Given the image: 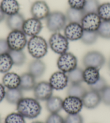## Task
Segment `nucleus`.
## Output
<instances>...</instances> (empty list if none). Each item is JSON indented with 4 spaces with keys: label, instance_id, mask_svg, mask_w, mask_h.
Listing matches in <instances>:
<instances>
[{
    "label": "nucleus",
    "instance_id": "f257e3e1",
    "mask_svg": "<svg viewBox=\"0 0 110 123\" xmlns=\"http://www.w3.org/2000/svg\"><path fill=\"white\" fill-rule=\"evenodd\" d=\"M17 112L25 118L32 119L37 118L42 111V106L36 99L23 97L16 104Z\"/></svg>",
    "mask_w": 110,
    "mask_h": 123
},
{
    "label": "nucleus",
    "instance_id": "5701e85b",
    "mask_svg": "<svg viewBox=\"0 0 110 123\" xmlns=\"http://www.w3.org/2000/svg\"><path fill=\"white\" fill-rule=\"evenodd\" d=\"M23 98V90H22L19 87L16 89H8L6 91L5 98L10 104L16 105Z\"/></svg>",
    "mask_w": 110,
    "mask_h": 123
},
{
    "label": "nucleus",
    "instance_id": "c03bdc74",
    "mask_svg": "<svg viewBox=\"0 0 110 123\" xmlns=\"http://www.w3.org/2000/svg\"><path fill=\"white\" fill-rule=\"evenodd\" d=\"M1 116H0V123H1Z\"/></svg>",
    "mask_w": 110,
    "mask_h": 123
},
{
    "label": "nucleus",
    "instance_id": "c9c22d12",
    "mask_svg": "<svg viewBox=\"0 0 110 123\" xmlns=\"http://www.w3.org/2000/svg\"><path fill=\"white\" fill-rule=\"evenodd\" d=\"M102 102L105 105L110 106V85H107L103 90L100 92Z\"/></svg>",
    "mask_w": 110,
    "mask_h": 123
},
{
    "label": "nucleus",
    "instance_id": "79ce46f5",
    "mask_svg": "<svg viewBox=\"0 0 110 123\" xmlns=\"http://www.w3.org/2000/svg\"><path fill=\"white\" fill-rule=\"evenodd\" d=\"M107 65H108V68H109V69L110 70V59L108 62V64H107Z\"/></svg>",
    "mask_w": 110,
    "mask_h": 123
},
{
    "label": "nucleus",
    "instance_id": "2f4dec72",
    "mask_svg": "<svg viewBox=\"0 0 110 123\" xmlns=\"http://www.w3.org/2000/svg\"><path fill=\"white\" fill-rule=\"evenodd\" d=\"M99 36L104 39H110V21H102L97 30Z\"/></svg>",
    "mask_w": 110,
    "mask_h": 123
},
{
    "label": "nucleus",
    "instance_id": "423d86ee",
    "mask_svg": "<svg viewBox=\"0 0 110 123\" xmlns=\"http://www.w3.org/2000/svg\"><path fill=\"white\" fill-rule=\"evenodd\" d=\"M77 64L76 56L69 52L61 55L57 61V66L59 71L66 74H68L77 67Z\"/></svg>",
    "mask_w": 110,
    "mask_h": 123
},
{
    "label": "nucleus",
    "instance_id": "37998d69",
    "mask_svg": "<svg viewBox=\"0 0 110 123\" xmlns=\"http://www.w3.org/2000/svg\"><path fill=\"white\" fill-rule=\"evenodd\" d=\"M32 123H44L42 122H39V121H36V122H33Z\"/></svg>",
    "mask_w": 110,
    "mask_h": 123
},
{
    "label": "nucleus",
    "instance_id": "39448f33",
    "mask_svg": "<svg viewBox=\"0 0 110 123\" xmlns=\"http://www.w3.org/2000/svg\"><path fill=\"white\" fill-rule=\"evenodd\" d=\"M49 44L52 51L59 55L67 52L69 47V40L59 32H55L51 35Z\"/></svg>",
    "mask_w": 110,
    "mask_h": 123
},
{
    "label": "nucleus",
    "instance_id": "4c0bfd02",
    "mask_svg": "<svg viewBox=\"0 0 110 123\" xmlns=\"http://www.w3.org/2000/svg\"><path fill=\"white\" fill-rule=\"evenodd\" d=\"M70 8L78 10H83L86 0H67Z\"/></svg>",
    "mask_w": 110,
    "mask_h": 123
},
{
    "label": "nucleus",
    "instance_id": "aec40b11",
    "mask_svg": "<svg viewBox=\"0 0 110 123\" xmlns=\"http://www.w3.org/2000/svg\"><path fill=\"white\" fill-rule=\"evenodd\" d=\"M99 70L93 67H87L83 70V80L89 86L94 84L100 77Z\"/></svg>",
    "mask_w": 110,
    "mask_h": 123
},
{
    "label": "nucleus",
    "instance_id": "f03ea898",
    "mask_svg": "<svg viewBox=\"0 0 110 123\" xmlns=\"http://www.w3.org/2000/svg\"><path fill=\"white\" fill-rule=\"evenodd\" d=\"M27 45L28 52L35 59L42 58L48 52V43L41 36L31 37L28 41Z\"/></svg>",
    "mask_w": 110,
    "mask_h": 123
},
{
    "label": "nucleus",
    "instance_id": "e433bc0d",
    "mask_svg": "<svg viewBox=\"0 0 110 123\" xmlns=\"http://www.w3.org/2000/svg\"><path fill=\"white\" fill-rule=\"evenodd\" d=\"M45 123H65V119L58 113H50Z\"/></svg>",
    "mask_w": 110,
    "mask_h": 123
},
{
    "label": "nucleus",
    "instance_id": "cd10ccee",
    "mask_svg": "<svg viewBox=\"0 0 110 123\" xmlns=\"http://www.w3.org/2000/svg\"><path fill=\"white\" fill-rule=\"evenodd\" d=\"M86 92L87 90L81 84H71L67 89V94L68 96L76 97L82 99Z\"/></svg>",
    "mask_w": 110,
    "mask_h": 123
},
{
    "label": "nucleus",
    "instance_id": "6e6552de",
    "mask_svg": "<svg viewBox=\"0 0 110 123\" xmlns=\"http://www.w3.org/2000/svg\"><path fill=\"white\" fill-rule=\"evenodd\" d=\"M53 90L49 82L47 81L36 83L33 89L35 98L38 101H47L52 96Z\"/></svg>",
    "mask_w": 110,
    "mask_h": 123
},
{
    "label": "nucleus",
    "instance_id": "a878e982",
    "mask_svg": "<svg viewBox=\"0 0 110 123\" xmlns=\"http://www.w3.org/2000/svg\"><path fill=\"white\" fill-rule=\"evenodd\" d=\"M67 75L71 84H79L84 82L83 70L80 68L77 67L67 74Z\"/></svg>",
    "mask_w": 110,
    "mask_h": 123
},
{
    "label": "nucleus",
    "instance_id": "2eb2a0df",
    "mask_svg": "<svg viewBox=\"0 0 110 123\" xmlns=\"http://www.w3.org/2000/svg\"><path fill=\"white\" fill-rule=\"evenodd\" d=\"M83 106L87 109H94L102 102L100 93L90 90L87 91L82 98Z\"/></svg>",
    "mask_w": 110,
    "mask_h": 123
},
{
    "label": "nucleus",
    "instance_id": "20e7f679",
    "mask_svg": "<svg viewBox=\"0 0 110 123\" xmlns=\"http://www.w3.org/2000/svg\"><path fill=\"white\" fill-rule=\"evenodd\" d=\"M10 50H23L27 45V38L22 30H12L6 38Z\"/></svg>",
    "mask_w": 110,
    "mask_h": 123
},
{
    "label": "nucleus",
    "instance_id": "6ab92c4d",
    "mask_svg": "<svg viewBox=\"0 0 110 123\" xmlns=\"http://www.w3.org/2000/svg\"><path fill=\"white\" fill-rule=\"evenodd\" d=\"M0 6L4 14L7 16L18 13L20 6L17 0H2Z\"/></svg>",
    "mask_w": 110,
    "mask_h": 123
},
{
    "label": "nucleus",
    "instance_id": "a19ab883",
    "mask_svg": "<svg viewBox=\"0 0 110 123\" xmlns=\"http://www.w3.org/2000/svg\"><path fill=\"white\" fill-rule=\"evenodd\" d=\"M6 16V15L4 14V13L3 12V11L2 10L1 6H0V23L2 22L5 19Z\"/></svg>",
    "mask_w": 110,
    "mask_h": 123
},
{
    "label": "nucleus",
    "instance_id": "412c9836",
    "mask_svg": "<svg viewBox=\"0 0 110 123\" xmlns=\"http://www.w3.org/2000/svg\"><path fill=\"white\" fill-rule=\"evenodd\" d=\"M63 101L58 96H52L46 101V109L50 113H58L63 109Z\"/></svg>",
    "mask_w": 110,
    "mask_h": 123
},
{
    "label": "nucleus",
    "instance_id": "4468645a",
    "mask_svg": "<svg viewBox=\"0 0 110 123\" xmlns=\"http://www.w3.org/2000/svg\"><path fill=\"white\" fill-rule=\"evenodd\" d=\"M84 29L80 23H69L64 29L65 37L69 41H75L80 39Z\"/></svg>",
    "mask_w": 110,
    "mask_h": 123
},
{
    "label": "nucleus",
    "instance_id": "f3484780",
    "mask_svg": "<svg viewBox=\"0 0 110 123\" xmlns=\"http://www.w3.org/2000/svg\"><path fill=\"white\" fill-rule=\"evenodd\" d=\"M20 82V76L15 72H8L2 77V84L7 89L18 88Z\"/></svg>",
    "mask_w": 110,
    "mask_h": 123
},
{
    "label": "nucleus",
    "instance_id": "1a4fd4ad",
    "mask_svg": "<svg viewBox=\"0 0 110 123\" xmlns=\"http://www.w3.org/2000/svg\"><path fill=\"white\" fill-rule=\"evenodd\" d=\"M83 107L82 99L76 97L67 96L63 101V109L68 115L79 113Z\"/></svg>",
    "mask_w": 110,
    "mask_h": 123
},
{
    "label": "nucleus",
    "instance_id": "bb28decb",
    "mask_svg": "<svg viewBox=\"0 0 110 123\" xmlns=\"http://www.w3.org/2000/svg\"><path fill=\"white\" fill-rule=\"evenodd\" d=\"M9 54L12 57L14 65L21 67L25 63L27 57L23 50H10Z\"/></svg>",
    "mask_w": 110,
    "mask_h": 123
},
{
    "label": "nucleus",
    "instance_id": "ddd939ff",
    "mask_svg": "<svg viewBox=\"0 0 110 123\" xmlns=\"http://www.w3.org/2000/svg\"><path fill=\"white\" fill-rule=\"evenodd\" d=\"M49 82L53 90H63L67 87L69 83L67 74L61 71L55 72L50 77Z\"/></svg>",
    "mask_w": 110,
    "mask_h": 123
},
{
    "label": "nucleus",
    "instance_id": "dca6fc26",
    "mask_svg": "<svg viewBox=\"0 0 110 123\" xmlns=\"http://www.w3.org/2000/svg\"><path fill=\"white\" fill-rule=\"evenodd\" d=\"M46 65L41 59H35L29 63L28 72L32 74L35 78H39L43 76L46 71Z\"/></svg>",
    "mask_w": 110,
    "mask_h": 123
},
{
    "label": "nucleus",
    "instance_id": "b1692460",
    "mask_svg": "<svg viewBox=\"0 0 110 123\" xmlns=\"http://www.w3.org/2000/svg\"><path fill=\"white\" fill-rule=\"evenodd\" d=\"M66 17L67 21L69 23H80L82 21L85 13L83 10H78L76 9L69 8L66 12Z\"/></svg>",
    "mask_w": 110,
    "mask_h": 123
},
{
    "label": "nucleus",
    "instance_id": "c756f323",
    "mask_svg": "<svg viewBox=\"0 0 110 123\" xmlns=\"http://www.w3.org/2000/svg\"><path fill=\"white\" fill-rule=\"evenodd\" d=\"M97 14L102 21H110V3L106 2L100 4Z\"/></svg>",
    "mask_w": 110,
    "mask_h": 123
},
{
    "label": "nucleus",
    "instance_id": "9b49d317",
    "mask_svg": "<svg viewBox=\"0 0 110 123\" xmlns=\"http://www.w3.org/2000/svg\"><path fill=\"white\" fill-rule=\"evenodd\" d=\"M102 22L97 13H89L85 14L80 25L84 31H97Z\"/></svg>",
    "mask_w": 110,
    "mask_h": 123
},
{
    "label": "nucleus",
    "instance_id": "7ed1b4c3",
    "mask_svg": "<svg viewBox=\"0 0 110 123\" xmlns=\"http://www.w3.org/2000/svg\"><path fill=\"white\" fill-rule=\"evenodd\" d=\"M67 22L65 14L59 11L51 12L46 19V25L48 29L54 33L58 32L64 29Z\"/></svg>",
    "mask_w": 110,
    "mask_h": 123
},
{
    "label": "nucleus",
    "instance_id": "f704fd0d",
    "mask_svg": "<svg viewBox=\"0 0 110 123\" xmlns=\"http://www.w3.org/2000/svg\"><path fill=\"white\" fill-rule=\"evenodd\" d=\"M64 119L65 123H84L83 118L79 113L68 115Z\"/></svg>",
    "mask_w": 110,
    "mask_h": 123
},
{
    "label": "nucleus",
    "instance_id": "0eeeda50",
    "mask_svg": "<svg viewBox=\"0 0 110 123\" xmlns=\"http://www.w3.org/2000/svg\"><path fill=\"white\" fill-rule=\"evenodd\" d=\"M83 64L85 68L93 67L100 70L106 62L104 55L98 51H90L84 56Z\"/></svg>",
    "mask_w": 110,
    "mask_h": 123
},
{
    "label": "nucleus",
    "instance_id": "c85d7f7f",
    "mask_svg": "<svg viewBox=\"0 0 110 123\" xmlns=\"http://www.w3.org/2000/svg\"><path fill=\"white\" fill-rule=\"evenodd\" d=\"M97 31H89L84 30L80 40L86 45H92L95 43L98 38Z\"/></svg>",
    "mask_w": 110,
    "mask_h": 123
},
{
    "label": "nucleus",
    "instance_id": "7c9ffc66",
    "mask_svg": "<svg viewBox=\"0 0 110 123\" xmlns=\"http://www.w3.org/2000/svg\"><path fill=\"white\" fill-rule=\"evenodd\" d=\"M100 6L98 0H86L83 12L85 14L89 13H97V11Z\"/></svg>",
    "mask_w": 110,
    "mask_h": 123
},
{
    "label": "nucleus",
    "instance_id": "58836bf2",
    "mask_svg": "<svg viewBox=\"0 0 110 123\" xmlns=\"http://www.w3.org/2000/svg\"><path fill=\"white\" fill-rule=\"evenodd\" d=\"M10 50L6 39L0 38V55L3 54L8 53Z\"/></svg>",
    "mask_w": 110,
    "mask_h": 123
},
{
    "label": "nucleus",
    "instance_id": "473e14b6",
    "mask_svg": "<svg viewBox=\"0 0 110 123\" xmlns=\"http://www.w3.org/2000/svg\"><path fill=\"white\" fill-rule=\"evenodd\" d=\"M4 123H25V118L18 112H12L6 117Z\"/></svg>",
    "mask_w": 110,
    "mask_h": 123
},
{
    "label": "nucleus",
    "instance_id": "4be33fe9",
    "mask_svg": "<svg viewBox=\"0 0 110 123\" xmlns=\"http://www.w3.org/2000/svg\"><path fill=\"white\" fill-rule=\"evenodd\" d=\"M19 88L23 91H30L34 89L36 84V78L29 72H26L20 76Z\"/></svg>",
    "mask_w": 110,
    "mask_h": 123
},
{
    "label": "nucleus",
    "instance_id": "a211bd4d",
    "mask_svg": "<svg viewBox=\"0 0 110 123\" xmlns=\"http://www.w3.org/2000/svg\"><path fill=\"white\" fill-rule=\"evenodd\" d=\"M25 20L23 15L18 12L7 17L6 19V26L12 31L22 30Z\"/></svg>",
    "mask_w": 110,
    "mask_h": 123
},
{
    "label": "nucleus",
    "instance_id": "393cba45",
    "mask_svg": "<svg viewBox=\"0 0 110 123\" xmlns=\"http://www.w3.org/2000/svg\"><path fill=\"white\" fill-rule=\"evenodd\" d=\"M13 65L14 64L9 52L0 55V73L5 74L9 72Z\"/></svg>",
    "mask_w": 110,
    "mask_h": 123
},
{
    "label": "nucleus",
    "instance_id": "ea45409f",
    "mask_svg": "<svg viewBox=\"0 0 110 123\" xmlns=\"http://www.w3.org/2000/svg\"><path fill=\"white\" fill-rule=\"evenodd\" d=\"M6 87L4 86V85L0 83V103L2 102L6 97Z\"/></svg>",
    "mask_w": 110,
    "mask_h": 123
},
{
    "label": "nucleus",
    "instance_id": "f8f14e48",
    "mask_svg": "<svg viewBox=\"0 0 110 123\" xmlns=\"http://www.w3.org/2000/svg\"><path fill=\"white\" fill-rule=\"evenodd\" d=\"M43 25L41 21L34 17L25 19L22 30L26 36L34 37L38 36L42 30Z\"/></svg>",
    "mask_w": 110,
    "mask_h": 123
},
{
    "label": "nucleus",
    "instance_id": "72a5a7b5",
    "mask_svg": "<svg viewBox=\"0 0 110 123\" xmlns=\"http://www.w3.org/2000/svg\"><path fill=\"white\" fill-rule=\"evenodd\" d=\"M107 86L106 80L102 77H100L97 82L94 84L89 86L90 90L100 93Z\"/></svg>",
    "mask_w": 110,
    "mask_h": 123
},
{
    "label": "nucleus",
    "instance_id": "9d476101",
    "mask_svg": "<svg viewBox=\"0 0 110 123\" xmlns=\"http://www.w3.org/2000/svg\"><path fill=\"white\" fill-rule=\"evenodd\" d=\"M30 12L32 17L41 21L47 19L51 12L48 4L44 1L38 0L32 4Z\"/></svg>",
    "mask_w": 110,
    "mask_h": 123
}]
</instances>
